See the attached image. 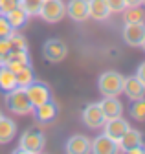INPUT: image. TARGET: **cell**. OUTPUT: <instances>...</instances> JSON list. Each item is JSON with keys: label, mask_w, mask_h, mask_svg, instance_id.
<instances>
[{"label": "cell", "mask_w": 145, "mask_h": 154, "mask_svg": "<svg viewBox=\"0 0 145 154\" xmlns=\"http://www.w3.org/2000/svg\"><path fill=\"white\" fill-rule=\"evenodd\" d=\"M44 134L39 132V130H26L22 136H20V141H19V149L15 152H26V154H37V152H42L44 150Z\"/></svg>", "instance_id": "3957f363"}, {"label": "cell", "mask_w": 145, "mask_h": 154, "mask_svg": "<svg viewBox=\"0 0 145 154\" xmlns=\"http://www.w3.org/2000/svg\"><path fill=\"white\" fill-rule=\"evenodd\" d=\"M19 6L26 11L28 17H33V15H39L41 6H42V0H20Z\"/></svg>", "instance_id": "d4e9b609"}, {"label": "cell", "mask_w": 145, "mask_h": 154, "mask_svg": "<svg viewBox=\"0 0 145 154\" xmlns=\"http://www.w3.org/2000/svg\"><path fill=\"white\" fill-rule=\"evenodd\" d=\"M8 38H9V42H11V48H13V50H28V41H26V37L20 35L17 29H13L11 35H9Z\"/></svg>", "instance_id": "484cf974"}, {"label": "cell", "mask_w": 145, "mask_h": 154, "mask_svg": "<svg viewBox=\"0 0 145 154\" xmlns=\"http://www.w3.org/2000/svg\"><path fill=\"white\" fill-rule=\"evenodd\" d=\"M4 17L8 18V22L11 24V28H13V29H19V28H22V26L28 22V15H26V11H24L20 6L13 8V9H11V11H8Z\"/></svg>", "instance_id": "ffe728a7"}, {"label": "cell", "mask_w": 145, "mask_h": 154, "mask_svg": "<svg viewBox=\"0 0 145 154\" xmlns=\"http://www.w3.org/2000/svg\"><path fill=\"white\" fill-rule=\"evenodd\" d=\"M140 48H143V51H145V38H143V42H141V46Z\"/></svg>", "instance_id": "d6a6232c"}, {"label": "cell", "mask_w": 145, "mask_h": 154, "mask_svg": "<svg viewBox=\"0 0 145 154\" xmlns=\"http://www.w3.org/2000/svg\"><path fill=\"white\" fill-rule=\"evenodd\" d=\"M66 55H68V48L59 38H48L42 46V57L48 63H53V64L61 63L66 59Z\"/></svg>", "instance_id": "5b68a950"}, {"label": "cell", "mask_w": 145, "mask_h": 154, "mask_svg": "<svg viewBox=\"0 0 145 154\" xmlns=\"http://www.w3.org/2000/svg\"><path fill=\"white\" fill-rule=\"evenodd\" d=\"M90 150L96 154H114L119 150V147H118V141L110 140L106 134H101V136L90 140Z\"/></svg>", "instance_id": "30bf717a"}, {"label": "cell", "mask_w": 145, "mask_h": 154, "mask_svg": "<svg viewBox=\"0 0 145 154\" xmlns=\"http://www.w3.org/2000/svg\"><path fill=\"white\" fill-rule=\"evenodd\" d=\"M141 4H143V6H145V0H141Z\"/></svg>", "instance_id": "836d02e7"}, {"label": "cell", "mask_w": 145, "mask_h": 154, "mask_svg": "<svg viewBox=\"0 0 145 154\" xmlns=\"http://www.w3.org/2000/svg\"><path fill=\"white\" fill-rule=\"evenodd\" d=\"M11 31H13V28H11V24L8 22V18L0 13V38H4V37H9L11 35Z\"/></svg>", "instance_id": "83f0119b"}, {"label": "cell", "mask_w": 145, "mask_h": 154, "mask_svg": "<svg viewBox=\"0 0 145 154\" xmlns=\"http://www.w3.org/2000/svg\"><path fill=\"white\" fill-rule=\"evenodd\" d=\"M35 116H37V119L41 123H50L51 119H55V116H57V105L53 103L51 99L39 105V106H35Z\"/></svg>", "instance_id": "ac0fdd59"}, {"label": "cell", "mask_w": 145, "mask_h": 154, "mask_svg": "<svg viewBox=\"0 0 145 154\" xmlns=\"http://www.w3.org/2000/svg\"><path fill=\"white\" fill-rule=\"evenodd\" d=\"M11 72H19L20 68L24 66H29V55H28V50H11L9 57H8V61L6 64Z\"/></svg>", "instance_id": "5bb4252c"}, {"label": "cell", "mask_w": 145, "mask_h": 154, "mask_svg": "<svg viewBox=\"0 0 145 154\" xmlns=\"http://www.w3.org/2000/svg\"><path fill=\"white\" fill-rule=\"evenodd\" d=\"M6 106L11 112L19 114V116L31 114L35 110V106L31 105L28 94H26V88H20V86H17V88L6 92Z\"/></svg>", "instance_id": "6da1fadb"}, {"label": "cell", "mask_w": 145, "mask_h": 154, "mask_svg": "<svg viewBox=\"0 0 145 154\" xmlns=\"http://www.w3.org/2000/svg\"><path fill=\"white\" fill-rule=\"evenodd\" d=\"M26 94H28V97H29V101H31L33 106H39V105H42V103H46V101L51 99L50 88L44 83H37V81H33L31 85L26 86Z\"/></svg>", "instance_id": "8992f818"}, {"label": "cell", "mask_w": 145, "mask_h": 154, "mask_svg": "<svg viewBox=\"0 0 145 154\" xmlns=\"http://www.w3.org/2000/svg\"><path fill=\"white\" fill-rule=\"evenodd\" d=\"M125 2V8L127 6H141V0H123Z\"/></svg>", "instance_id": "1f68e13d"}, {"label": "cell", "mask_w": 145, "mask_h": 154, "mask_svg": "<svg viewBox=\"0 0 145 154\" xmlns=\"http://www.w3.org/2000/svg\"><path fill=\"white\" fill-rule=\"evenodd\" d=\"M15 81H17V86H20V88H26L28 85H31L35 81L31 66H24L19 72H15Z\"/></svg>", "instance_id": "603a6c76"}, {"label": "cell", "mask_w": 145, "mask_h": 154, "mask_svg": "<svg viewBox=\"0 0 145 154\" xmlns=\"http://www.w3.org/2000/svg\"><path fill=\"white\" fill-rule=\"evenodd\" d=\"M66 152L70 154H85L90 152V140L83 134H76L66 141Z\"/></svg>", "instance_id": "9a60e30c"}, {"label": "cell", "mask_w": 145, "mask_h": 154, "mask_svg": "<svg viewBox=\"0 0 145 154\" xmlns=\"http://www.w3.org/2000/svg\"><path fill=\"white\" fill-rule=\"evenodd\" d=\"M108 9H110V13H119L125 9V2L123 0H105Z\"/></svg>", "instance_id": "f1b7e54d"}, {"label": "cell", "mask_w": 145, "mask_h": 154, "mask_svg": "<svg viewBox=\"0 0 145 154\" xmlns=\"http://www.w3.org/2000/svg\"><path fill=\"white\" fill-rule=\"evenodd\" d=\"M99 105H101V110H103L106 119L118 118V116L123 114V105H121V101L118 97H105Z\"/></svg>", "instance_id": "e0dca14e"}, {"label": "cell", "mask_w": 145, "mask_h": 154, "mask_svg": "<svg viewBox=\"0 0 145 154\" xmlns=\"http://www.w3.org/2000/svg\"><path fill=\"white\" fill-rule=\"evenodd\" d=\"M141 145V132L140 130H134V128H127L125 130V134L119 138V141H118V147H119V150H123V152H131L134 147H140Z\"/></svg>", "instance_id": "7c38bea8"}, {"label": "cell", "mask_w": 145, "mask_h": 154, "mask_svg": "<svg viewBox=\"0 0 145 154\" xmlns=\"http://www.w3.org/2000/svg\"><path fill=\"white\" fill-rule=\"evenodd\" d=\"M88 17L94 20H106L110 17V9L105 0H88Z\"/></svg>", "instance_id": "2e32d148"}, {"label": "cell", "mask_w": 145, "mask_h": 154, "mask_svg": "<svg viewBox=\"0 0 145 154\" xmlns=\"http://www.w3.org/2000/svg\"><path fill=\"white\" fill-rule=\"evenodd\" d=\"M123 79L125 77L119 72L108 70V72L99 75L97 88L105 97H118L119 94H123Z\"/></svg>", "instance_id": "7a4b0ae2"}, {"label": "cell", "mask_w": 145, "mask_h": 154, "mask_svg": "<svg viewBox=\"0 0 145 154\" xmlns=\"http://www.w3.org/2000/svg\"><path fill=\"white\" fill-rule=\"evenodd\" d=\"M17 6H19V0H0V13L6 15L8 11H11Z\"/></svg>", "instance_id": "f546056e"}, {"label": "cell", "mask_w": 145, "mask_h": 154, "mask_svg": "<svg viewBox=\"0 0 145 154\" xmlns=\"http://www.w3.org/2000/svg\"><path fill=\"white\" fill-rule=\"evenodd\" d=\"M123 94H127V97L134 101V99L145 97V86L138 81L136 75L125 77V79H123Z\"/></svg>", "instance_id": "4fadbf2b"}, {"label": "cell", "mask_w": 145, "mask_h": 154, "mask_svg": "<svg viewBox=\"0 0 145 154\" xmlns=\"http://www.w3.org/2000/svg\"><path fill=\"white\" fill-rule=\"evenodd\" d=\"M0 118H2V112H0Z\"/></svg>", "instance_id": "e575fe53"}, {"label": "cell", "mask_w": 145, "mask_h": 154, "mask_svg": "<svg viewBox=\"0 0 145 154\" xmlns=\"http://www.w3.org/2000/svg\"><path fill=\"white\" fill-rule=\"evenodd\" d=\"M103 128H105L103 134H106V136L114 141H119V138L125 134V130L129 128V121L123 119L121 116H118V118H112V119H105Z\"/></svg>", "instance_id": "9c48e42d"}, {"label": "cell", "mask_w": 145, "mask_h": 154, "mask_svg": "<svg viewBox=\"0 0 145 154\" xmlns=\"http://www.w3.org/2000/svg\"><path fill=\"white\" fill-rule=\"evenodd\" d=\"M11 50H13V48H11V42H9L8 37L0 38V66L6 64L8 57H9V53H11Z\"/></svg>", "instance_id": "4316f807"}, {"label": "cell", "mask_w": 145, "mask_h": 154, "mask_svg": "<svg viewBox=\"0 0 145 154\" xmlns=\"http://www.w3.org/2000/svg\"><path fill=\"white\" fill-rule=\"evenodd\" d=\"M131 116H132V119H136L140 123L145 121V97L134 99V103L131 106Z\"/></svg>", "instance_id": "cb8c5ba5"}, {"label": "cell", "mask_w": 145, "mask_h": 154, "mask_svg": "<svg viewBox=\"0 0 145 154\" xmlns=\"http://www.w3.org/2000/svg\"><path fill=\"white\" fill-rule=\"evenodd\" d=\"M136 77H138V81L145 86V61L138 66V72H136Z\"/></svg>", "instance_id": "4dcf8cb0"}, {"label": "cell", "mask_w": 145, "mask_h": 154, "mask_svg": "<svg viewBox=\"0 0 145 154\" xmlns=\"http://www.w3.org/2000/svg\"><path fill=\"white\" fill-rule=\"evenodd\" d=\"M105 119L106 118H105V114H103L99 103H90L85 108V112H83V121H85V125L88 128H99V127H103Z\"/></svg>", "instance_id": "ba28073f"}, {"label": "cell", "mask_w": 145, "mask_h": 154, "mask_svg": "<svg viewBox=\"0 0 145 154\" xmlns=\"http://www.w3.org/2000/svg\"><path fill=\"white\" fill-rule=\"evenodd\" d=\"M145 38V22L140 24H125L123 28V41L132 46V48H140Z\"/></svg>", "instance_id": "52a82bcc"}, {"label": "cell", "mask_w": 145, "mask_h": 154, "mask_svg": "<svg viewBox=\"0 0 145 154\" xmlns=\"http://www.w3.org/2000/svg\"><path fill=\"white\" fill-rule=\"evenodd\" d=\"M17 88V81H15V72H11L8 66H0V90L2 92H9Z\"/></svg>", "instance_id": "7402d4cb"}, {"label": "cell", "mask_w": 145, "mask_h": 154, "mask_svg": "<svg viewBox=\"0 0 145 154\" xmlns=\"http://www.w3.org/2000/svg\"><path fill=\"white\" fill-rule=\"evenodd\" d=\"M123 22L125 24L145 22V11L141 9V6H127L123 9Z\"/></svg>", "instance_id": "d6986e66"}, {"label": "cell", "mask_w": 145, "mask_h": 154, "mask_svg": "<svg viewBox=\"0 0 145 154\" xmlns=\"http://www.w3.org/2000/svg\"><path fill=\"white\" fill-rule=\"evenodd\" d=\"M41 18L50 24H55L66 17V4L63 0H42V6L39 11Z\"/></svg>", "instance_id": "277c9868"}, {"label": "cell", "mask_w": 145, "mask_h": 154, "mask_svg": "<svg viewBox=\"0 0 145 154\" xmlns=\"http://www.w3.org/2000/svg\"><path fill=\"white\" fill-rule=\"evenodd\" d=\"M66 15L76 22H85L88 17V0H70L66 4Z\"/></svg>", "instance_id": "8fae6325"}, {"label": "cell", "mask_w": 145, "mask_h": 154, "mask_svg": "<svg viewBox=\"0 0 145 154\" xmlns=\"http://www.w3.org/2000/svg\"><path fill=\"white\" fill-rule=\"evenodd\" d=\"M17 134V125L9 118H0V143H9Z\"/></svg>", "instance_id": "44dd1931"}]
</instances>
